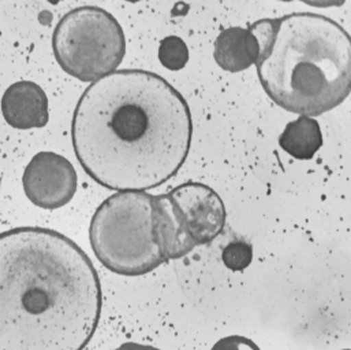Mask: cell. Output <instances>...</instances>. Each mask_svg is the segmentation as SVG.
I'll list each match as a JSON object with an SVG mask.
<instances>
[{
	"mask_svg": "<svg viewBox=\"0 0 351 350\" xmlns=\"http://www.w3.org/2000/svg\"><path fill=\"white\" fill-rule=\"evenodd\" d=\"M191 135L184 97L145 70H119L92 82L71 124L85 173L118 191L151 190L173 178L187 159Z\"/></svg>",
	"mask_w": 351,
	"mask_h": 350,
	"instance_id": "cell-1",
	"label": "cell"
},
{
	"mask_svg": "<svg viewBox=\"0 0 351 350\" xmlns=\"http://www.w3.org/2000/svg\"><path fill=\"white\" fill-rule=\"evenodd\" d=\"M88 255L43 227L0 233V350H84L101 315Z\"/></svg>",
	"mask_w": 351,
	"mask_h": 350,
	"instance_id": "cell-2",
	"label": "cell"
},
{
	"mask_svg": "<svg viewBox=\"0 0 351 350\" xmlns=\"http://www.w3.org/2000/svg\"><path fill=\"white\" fill-rule=\"evenodd\" d=\"M256 67L265 93L279 107L311 118L323 115L350 95V34L324 15H285Z\"/></svg>",
	"mask_w": 351,
	"mask_h": 350,
	"instance_id": "cell-3",
	"label": "cell"
},
{
	"mask_svg": "<svg viewBox=\"0 0 351 350\" xmlns=\"http://www.w3.org/2000/svg\"><path fill=\"white\" fill-rule=\"evenodd\" d=\"M90 246L97 260L123 277L152 272L163 263L154 231V196L118 191L96 209L89 226Z\"/></svg>",
	"mask_w": 351,
	"mask_h": 350,
	"instance_id": "cell-4",
	"label": "cell"
},
{
	"mask_svg": "<svg viewBox=\"0 0 351 350\" xmlns=\"http://www.w3.org/2000/svg\"><path fill=\"white\" fill-rule=\"evenodd\" d=\"M58 65L82 82H95L114 71L126 54L125 33L108 11L84 5L62 16L52 34Z\"/></svg>",
	"mask_w": 351,
	"mask_h": 350,
	"instance_id": "cell-5",
	"label": "cell"
},
{
	"mask_svg": "<svg viewBox=\"0 0 351 350\" xmlns=\"http://www.w3.org/2000/svg\"><path fill=\"white\" fill-rule=\"evenodd\" d=\"M22 186L26 197L43 209H58L69 204L78 187L74 166L55 152H38L25 167Z\"/></svg>",
	"mask_w": 351,
	"mask_h": 350,
	"instance_id": "cell-6",
	"label": "cell"
},
{
	"mask_svg": "<svg viewBox=\"0 0 351 350\" xmlns=\"http://www.w3.org/2000/svg\"><path fill=\"white\" fill-rule=\"evenodd\" d=\"M167 194L195 246L212 242L223 231L226 207L212 187L199 182H186Z\"/></svg>",
	"mask_w": 351,
	"mask_h": 350,
	"instance_id": "cell-7",
	"label": "cell"
},
{
	"mask_svg": "<svg viewBox=\"0 0 351 350\" xmlns=\"http://www.w3.org/2000/svg\"><path fill=\"white\" fill-rule=\"evenodd\" d=\"M1 114L4 121L14 129L44 128L49 121L48 97L36 82H14L3 93Z\"/></svg>",
	"mask_w": 351,
	"mask_h": 350,
	"instance_id": "cell-8",
	"label": "cell"
},
{
	"mask_svg": "<svg viewBox=\"0 0 351 350\" xmlns=\"http://www.w3.org/2000/svg\"><path fill=\"white\" fill-rule=\"evenodd\" d=\"M154 231L166 261L182 259L195 248L167 193L154 196Z\"/></svg>",
	"mask_w": 351,
	"mask_h": 350,
	"instance_id": "cell-9",
	"label": "cell"
},
{
	"mask_svg": "<svg viewBox=\"0 0 351 350\" xmlns=\"http://www.w3.org/2000/svg\"><path fill=\"white\" fill-rule=\"evenodd\" d=\"M258 55V43L246 27L224 29L215 41V60L223 70L230 73H239L256 65Z\"/></svg>",
	"mask_w": 351,
	"mask_h": 350,
	"instance_id": "cell-10",
	"label": "cell"
},
{
	"mask_svg": "<svg viewBox=\"0 0 351 350\" xmlns=\"http://www.w3.org/2000/svg\"><path fill=\"white\" fill-rule=\"evenodd\" d=\"M280 148L297 161H311L323 147V133L316 119L300 115L287 124L279 137Z\"/></svg>",
	"mask_w": 351,
	"mask_h": 350,
	"instance_id": "cell-11",
	"label": "cell"
},
{
	"mask_svg": "<svg viewBox=\"0 0 351 350\" xmlns=\"http://www.w3.org/2000/svg\"><path fill=\"white\" fill-rule=\"evenodd\" d=\"M159 60L170 71L182 70L189 60L186 43L178 36H169L162 40L159 47Z\"/></svg>",
	"mask_w": 351,
	"mask_h": 350,
	"instance_id": "cell-12",
	"label": "cell"
},
{
	"mask_svg": "<svg viewBox=\"0 0 351 350\" xmlns=\"http://www.w3.org/2000/svg\"><path fill=\"white\" fill-rule=\"evenodd\" d=\"M221 260L228 270L234 272L243 271L253 260V248L243 241L231 242L223 249Z\"/></svg>",
	"mask_w": 351,
	"mask_h": 350,
	"instance_id": "cell-13",
	"label": "cell"
},
{
	"mask_svg": "<svg viewBox=\"0 0 351 350\" xmlns=\"http://www.w3.org/2000/svg\"><path fill=\"white\" fill-rule=\"evenodd\" d=\"M278 27H279V18H264V19L256 21L250 27H247L258 43V48H260L258 60L265 56L272 43L275 41Z\"/></svg>",
	"mask_w": 351,
	"mask_h": 350,
	"instance_id": "cell-14",
	"label": "cell"
},
{
	"mask_svg": "<svg viewBox=\"0 0 351 350\" xmlns=\"http://www.w3.org/2000/svg\"><path fill=\"white\" fill-rule=\"evenodd\" d=\"M210 350H261L260 347L242 336H228L220 338Z\"/></svg>",
	"mask_w": 351,
	"mask_h": 350,
	"instance_id": "cell-15",
	"label": "cell"
},
{
	"mask_svg": "<svg viewBox=\"0 0 351 350\" xmlns=\"http://www.w3.org/2000/svg\"><path fill=\"white\" fill-rule=\"evenodd\" d=\"M308 5L319 7V8H327V7H341L346 3V0H301Z\"/></svg>",
	"mask_w": 351,
	"mask_h": 350,
	"instance_id": "cell-16",
	"label": "cell"
},
{
	"mask_svg": "<svg viewBox=\"0 0 351 350\" xmlns=\"http://www.w3.org/2000/svg\"><path fill=\"white\" fill-rule=\"evenodd\" d=\"M114 350H162L152 345H145V344H138V342H125L121 347H118Z\"/></svg>",
	"mask_w": 351,
	"mask_h": 350,
	"instance_id": "cell-17",
	"label": "cell"
},
{
	"mask_svg": "<svg viewBox=\"0 0 351 350\" xmlns=\"http://www.w3.org/2000/svg\"><path fill=\"white\" fill-rule=\"evenodd\" d=\"M47 1H48V3H51V4H53V5H55V4H58V3H60V1H62V0H47Z\"/></svg>",
	"mask_w": 351,
	"mask_h": 350,
	"instance_id": "cell-18",
	"label": "cell"
},
{
	"mask_svg": "<svg viewBox=\"0 0 351 350\" xmlns=\"http://www.w3.org/2000/svg\"><path fill=\"white\" fill-rule=\"evenodd\" d=\"M126 1H129V3H138V1H141V0H126Z\"/></svg>",
	"mask_w": 351,
	"mask_h": 350,
	"instance_id": "cell-19",
	"label": "cell"
},
{
	"mask_svg": "<svg viewBox=\"0 0 351 350\" xmlns=\"http://www.w3.org/2000/svg\"><path fill=\"white\" fill-rule=\"evenodd\" d=\"M279 1H294V0H279Z\"/></svg>",
	"mask_w": 351,
	"mask_h": 350,
	"instance_id": "cell-20",
	"label": "cell"
},
{
	"mask_svg": "<svg viewBox=\"0 0 351 350\" xmlns=\"http://www.w3.org/2000/svg\"><path fill=\"white\" fill-rule=\"evenodd\" d=\"M342 350H350V349H342Z\"/></svg>",
	"mask_w": 351,
	"mask_h": 350,
	"instance_id": "cell-21",
	"label": "cell"
}]
</instances>
